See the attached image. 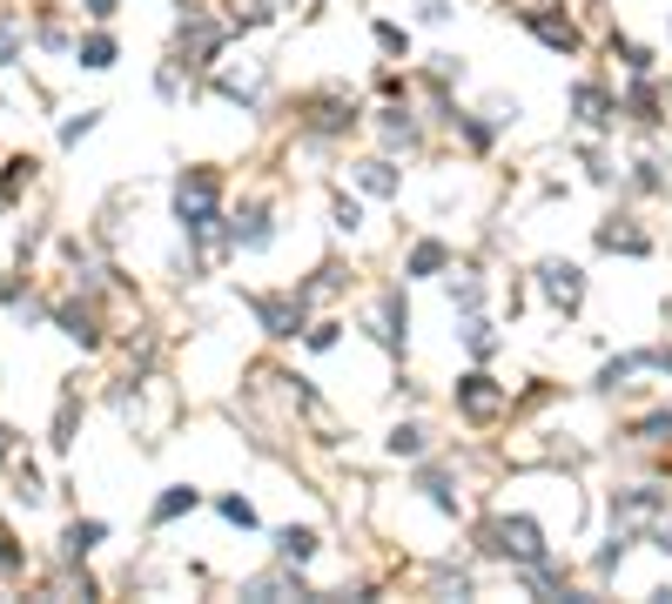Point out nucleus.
<instances>
[{
    "label": "nucleus",
    "instance_id": "1",
    "mask_svg": "<svg viewBox=\"0 0 672 604\" xmlns=\"http://www.w3.org/2000/svg\"><path fill=\"white\" fill-rule=\"evenodd\" d=\"M216 195H222V182H216V169H182L175 175V222H182V235L188 242H209L216 235Z\"/></svg>",
    "mask_w": 672,
    "mask_h": 604
},
{
    "label": "nucleus",
    "instance_id": "2",
    "mask_svg": "<svg viewBox=\"0 0 672 604\" xmlns=\"http://www.w3.org/2000/svg\"><path fill=\"white\" fill-rule=\"evenodd\" d=\"M485 551L504 557V564H518V571L551 557V544H545V531H538L532 517H498V523H485Z\"/></svg>",
    "mask_w": 672,
    "mask_h": 604
},
{
    "label": "nucleus",
    "instance_id": "3",
    "mask_svg": "<svg viewBox=\"0 0 672 604\" xmlns=\"http://www.w3.org/2000/svg\"><path fill=\"white\" fill-rule=\"evenodd\" d=\"M222 34H229L222 21H209L203 8H188V21L175 27V54H182L175 67H195V74H203V67H216V54H222Z\"/></svg>",
    "mask_w": 672,
    "mask_h": 604
},
{
    "label": "nucleus",
    "instance_id": "4",
    "mask_svg": "<svg viewBox=\"0 0 672 604\" xmlns=\"http://www.w3.org/2000/svg\"><path fill=\"white\" fill-rule=\"evenodd\" d=\"M350 128H357V101H350V95H309L303 101V135L309 141H330V135H350Z\"/></svg>",
    "mask_w": 672,
    "mask_h": 604
},
{
    "label": "nucleus",
    "instance_id": "5",
    "mask_svg": "<svg viewBox=\"0 0 672 604\" xmlns=\"http://www.w3.org/2000/svg\"><path fill=\"white\" fill-rule=\"evenodd\" d=\"M538 289H545V303H551V309H565V316H572V309L585 303V269H578V262H565V256H545V262H538Z\"/></svg>",
    "mask_w": 672,
    "mask_h": 604
},
{
    "label": "nucleus",
    "instance_id": "6",
    "mask_svg": "<svg viewBox=\"0 0 672 604\" xmlns=\"http://www.w3.org/2000/svg\"><path fill=\"white\" fill-rule=\"evenodd\" d=\"M249 316L262 322V330H269L276 343H290V336H303L309 303H303V296H249Z\"/></svg>",
    "mask_w": 672,
    "mask_h": 604
},
{
    "label": "nucleus",
    "instance_id": "7",
    "mask_svg": "<svg viewBox=\"0 0 672 604\" xmlns=\"http://www.w3.org/2000/svg\"><path fill=\"white\" fill-rule=\"evenodd\" d=\"M457 410H464L471 423H491V417L504 410V383H498V377H485V370L457 377Z\"/></svg>",
    "mask_w": 672,
    "mask_h": 604
},
{
    "label": "nucleus",
    "instance_id": "8",
    "mask_svg": "<svg viewBox=\"0 0 672 604\" xmlns=\"http://www.w3.org/2000/svg\"><path fill=\"white\" fill-rule=\"evenodd\" d=\"M518 21H525V27H532L538 40H545L551 54H578V48H585V40H578V27H572L565 14H545V8H525Z\"/></svg>",
    "mask_w": 672,
    "mask_h": 604
},
{
    "label": "nucleus",
    "instance_id": "9",
    "mask_svg": "<svg viewBox=\"0 0 672 604\" xmlns=\"http://www.w3.org/2000/svg\"><path fill=\"white\" fill-rule=\"evenodd\" d=\"M659 510H665L659 483H625V491H612V517H619V523H646V517H659Z\"/></svg>",
    "mask_w": 672,
    "mask_h": 604
},
{
    "label": "nucleus",
    "instance_id": "10",
    "mask_svg": "<svg viewBox=\"0 0 672 604\" xmlns=\"http://www.w3.org/2000/svg\"><path fill=\"white\" fill-rule=\"evenodd\" d=\"M625 121H632V128H659V81L652 74H632V95H625V108H619Z\"/></svg>",
    "mask_w": 672,
    "mask_h": 604
},
{
    "label": "nucleus",
    "instance_id": "11",
    "mask_svg": "<svg viewBox=\"0 0 672 604\" xmlns=\"http://www.w3.org/2000/svg\"><path fill=\"white\" fill-rule=\"evenodd\" d=\"M54 322H61V336H74L82 349H101V316H95V303H61Z\"/></svg>",
    "mask_w": 672,
    "mask_h": 604
},
{
    "label": "nucleus",
    "instance_id": "12",
    "mask_svg": "<svg viewBox=\"0 0 672 604\" xmlns=\"http://www.w3.org/2000/svg\"><path fill=\"white\" fill-rule=\"evenodd\" d=\"M229 242H235V249H249V256L276 242V222H269V209H262V201H256V209H243V215L229 222Z\"/></svg>",
    "mask_w": 672,
    "mask_h": 604
},
{
    "label": "nucleus",
    "instance_id": "13",
    "mask_svg": "<svg viewBox=\"0 0 672 604\" xmlns=\"http://www.w3.org/2000/svg\"><path fill=\"white\" fill-rule=\"evenodd\" d=\"M572 114L585 121V128H612L619 108H612V95L599 88V81H578V88H572Z\"/></svg>",
    "mask_w": 672,
    "mask_h": 604
},
{
    "label": "nucleus",
    "instance_id": "14",
    "mask_svg": "<svg viewBox=\"0 0 672 604\" xmlns=\"http://www.w3.org/2000/svg\"><path fill=\"white\" fill-rule=\"evenodd\" d=\"M316 551H323V538H316L309 523H283V531H276V557L283 564H309Z\"/></svg>",
    "mask_w": 672,
    "mask_h": 604
},
{
    "label": "nucleus",
    "instance_id": "15",
    "mask_svg": "<svg viewBox=\"0 0 672 604\" xmlns=\"http://www.w3.org/2000/svg\"><path fill=\"white\" fill-rule=\"evenodd\" d=\"M599 249H612V256H646L652 242H646V229H632L625 215H612V222L599 229Z\"/></svg>",
    "mask_w": 672,
    "mask_h": 604
},
{
    "label": "nucleus",
    "instance_id": "16",
    "mask_svg": "<svg viewBox=\"0 0 672 604\" xmlns=\"http://www.w3.org/2000/svg\"><path fill=\"white\" fill-rule=\"evenodd\" d=\"M444 269H451V249H444L438 235H430V242H417V249L404 256V282H417V275H444Z\"/></svg>",
    "mask_w": 672,
    "mask_h": 604
},
{
    "label": "nucleus",
    "instance_id": "17",
    "mask_svg": "<svg viewBox=\"0 0 672 604\" xmlns=\"http://www.w3.org/2000/svg\"><path fill=\"white\" fill-rule=\"evenodd\" d=\"M101 538H108V523H101V517H74V523H68V538H61V557H68V564H74V557H88Z\"/></svg>",
    "mask_w": 672,
    "mask_h": 604
},
{
    "label": "nucleus",
    "instance_id": "18",
    "mask_svg": "<svg viewBox=\"0 0 672 604\" xmlns=\"http://www.w3.org/2000/svg\"><path fill=\"white\" fill-rule=\"evenodd\" d=\"M195 504H203V491H195V483H169V491L155 497V510H148V517H155V523H175V517H188Z\"/></svg>",
    "mask_w": 672,
    "mask_h": 604
},
{
    "label": "nucleus",
    "instance_id": "19",
    "mask_svg": "<svg viewBox=\"0 0 672 604\" xmlns=\"http://www.w3.org/2000/svg\"><path fill=\"white\" fill-rule=\"evenodd\" d=\"M417 491H424L430 504H438L444 517H457V491H451V477H444L438 464H424V470H417Z\"/></svg>",
    "mask_w": 672,
    "mask_h": 604
},
{
    "label": "nucleus",
    "instance_id": "20",
    "mask_svg": "<svg viewBox=\"0 0 672 604\" xmlns=\"http://www.w3.org/2000/svg\"><path fill=\"white\" fill-rule=\"evenodd\" d=\"M377 336H383L390 349H404V336H411V309H404V296H398V289L383 296V330H377Z\"/></svg>",
    "mask_w": 672,
    "mask_h": 604
},
{
    "label": "nucleus",
    "instance_id": "21",
    "mask_svg": "<svg viewBox=\"0 0 672 604\" xmlns=\"http://www.w3.org/2000/svg\"><path fill=\"white\" fill-rule=\"evenodd\" d=\"M383 148H417V121H411V108H383Z\"/></svg>",
    "mask_w": 672,
    "mask_h": 604
},
{
    "label": "nucleus",
    "instance_id": "22",
    "mask_svg": "<svg viewBox=\"0 0 672 604\" xmlns=\"http://www.w3.org/2000/svg\"><path fill=\"white\" fill-rule=\"evenodd\" d=\"M350 175H357L364 195H398V169H390V161H357Z\"/></svg>",
    "mask_w": 672,
    "mask_h": 604
},
{
    "label": "nucleus",
    "instance_id": "23",
    "mask_svg": "<svg viewBox=\"0 0 672 604\" xmlns=\"http://www.w3.org/2000/svg\"><path fill=\"white\" fill-rule=\"evenodd\" d=\"M639 370H646V349H632V356H612L606 370H599V383H591V390H619L625 377H639Z\"/></svg>",
    "mask_w": 672,
    "mask_h": 604
},
{
    "label": "nucleus",
    "instance_id": "24",
    "mask_svg": "<svg viewBox=\"0 0 672 604\" xmlns=\"http://www.w3.org/2000/svg\"><path fill=\"white\" fill-rule=\"evenodd\" d=\"M478 303H485V282L471 275V269H457V275H451V309H464V316H471Z\"/></svg>",
    "mask_w": 672,
    "mask_h": 604
},
{
    "label": "nucleus",
    "instance_id": "25",
    "mask_svg": "<svg viewBox=\"0 0 672 604\" xmlns=\"http://www.w3.org/2000/svg\"><path fill=\"white\" fill-rule=\"evenodd\" d=\"M74 61H82V67H95V74H101V67H114V40H108V34H88L82 48H74Z\"/></svg>",
    "mask_w": 672,
    "mask_h": 604
},
{
    "label": "nucleus",
    "instance_id": "26",
    "mask_svg": "<svg viewBox=\"0 0 672 604\" xmlns=\"http://www.w3.org/2000/svg\"><path fill=\"white\" fill-rule=\"evenodd\" d=\"M383 451H390V457H424V423H398Z\"/></svg>",
    "mask_w": 672,
    "mask_h": 604
},
{
    "label": "nucleus",
    "instance_id": "27",
    "mask_svg": "<svg viewBox=\"0 0 672 604\" xmlns=\"http://www.w3.org/2000/svg\"><path fill=\"white\" fill-rule=\"evenodd\" d=\"M612 61H625V74H652V48H639V40L612 34Z\"/></svg>",
    "mask_w": 672,
    "mask_h": 604
},
{
    "label": "nucleus",
    "instance_id": "28",
    "mask_svg": "<svg viewBox=\"0 0 672 604\" xmlns=\"http://www.w3.org/2000/svg\"><path fill=\"white\" fill-rule=\"evenodd\" d=\"M632 443H672V410H652L632 423Z\"/></svg>",
    "mask_w": 672,
    "mask_h": 604
},
{
    "label": "nucleus",
    "instance_id": "29",
    "mask_svg": "<svg viewBox=\"0 0 672 604\" xmlns=\"http://www.w3.org/2000/svg\"><path fill=\"white\" fill-rule=\"evenodd\" d=\"M457 336H464V349H471V356H491V349H498L491 322H478V316H464V330H457Z\"/></svg>",
    "mask_w": 672,
    "mask_h": 604
},
{
    "label": "nucleus",
    "instance_id": "30",
    "mask_svg": "<svg viewBox=\"0 0 672 604\" xmlns=\"http://www.w3.org/2000/svg\"><path fill=\"white\" fill-rule=\"evenodd\" d=\"M14 497H21V504H41V497H48V483H41V470H34V464L14 477Z\"/></svg>",
    "mask_w": 672,
    "mask_h": 604
},
{
    "label": "nucleus",
    "instance_id": "31",
    "mask_svg": "<svg viewBox=\"0 0 672 604\" xmlns=\"http://www.w3.org/2000/svg\"><path fill=\"white\" fill-rule=\"evenodd\" d=\"M377 48H383V54H404V48H411V34H404L398 21H377Z\"/></svg>",
    "mask_w": 672,
    "mask_h": 604
},
{
    "label": "nucleus",
    "instance_id": "32",
    "mask_svg": "<svg viewBox=\"0 0 672 604\" xmlns=\"http://www.w3.org/2000/svg\"><path fill=\"white\" fill-rule=\"evenodd\" d=\"M27 175H34V161H8V175H0V201H14Z\"/></svg>",
    "mask_w": 672,
    "mask_h": 604
},
{
    "label": "nucleus",
    "instance_id": "33",
    "mask_svg": "<svg viewBox=\"0 0 672 604\" xmlns=\"http://www.w3.org/2000/svg\"><path fill=\"white\" fill-rule=\"evenodd\" d=\"M21 54V21H0V67H14Z\"/></svg>",
    "mask_w": 672,
    "mask_h": 604
},
{
    "label": "nucleus",
    "instance_id": "34",
    "mask_svg": "<svg viewBox=\"0 0 672 604\" xmlns=\"http://www.w3.org/2000/svg\"><path fill=\"white\" fill-rule=\"evenodd\" d=\"M95 121H101L95 108H88V114H74V121H61V141L74 148V141H82V135H95Z\"/></svg>",
    "mask_w": 672,
    "mask_h": 604
},
{
    "label": "nucleus",
    "instance_id": "35",
    "mask_svg": "<svg viewBox=\"0 0 672 604\" xmlns=\"http://www.w3.org/2000/svg\"><path fill=\"white\" fill-rule=\"evenodd\" d=\"M337 229H343V235H357V229H364V209H357L350 195H337Z\"/></svg>",
    "mask_w": 672,
    "mask_h": 604
},
{
    "label": "nucleus",
    "instance_id": "36",
    "mask_svg": "<svg viewBox=\"0 0 672 604\" xmlns=\"http://www.w3.org/2000/svg\"><path fill=\"white\" fill-rule=\"evenodd\" d=\"M222 517H229V523H243V531H249V523H256V504H249V497H222Z\"/></svg>",
    "mask_w": 672,
    "mask_h": 604
},
{
    "label": "nucleus",
    "instance_id": "37",
    "mask_svg": "<svg viewBox=\"0 0 672 604\" xmlns=\"http://www.w3.org/2000/svg\"><path fill=\"white\" fill-rule=\"evenodd\" d=\"M68 443H74V396L61 403V417H54V451H68Z\"/></svg>",
    "mask_w": 672,
    "mask_h": 604
},
{
    "label": "nucleus",
    "instance_id": "38",
    "mask_svg": "<svg viewBox=\"0 0 672 604\" xmlns=\"http://www.w3.org/2000/svg\"><path fill=\"white\" fill-rule=\"evenodd\" d=\"M632 182H639L646 195H659V188H665V175H659V161H639V169H632Z\"/></svg>",
    "mask_w": 672,
    "mask_h": 604
},
{
    "label": "nucleus",
    "instance_id": "39",
    "mask_svg": "<svg viewBox=\"0 0 672 604\" xmlns=\"http://www.w3.org/2000/svg\"><path fill=\"white\" fill-rule=\"evenodd\" d=\"M21 564H27V551H21L8 531H0V571H21Z\"/></svg>",
    "mask_w": 672,
    "mask_h": 604
},
{
    "label": "nucleus",
    "instance_id": "40",
    "mask_svg": "<svg viewBox=\"0 0 672 604\" xmlns=\"http://www.w3.org/2000/svg\"><path fill=\"white\" fill-rule=\"evenodd\" d=\"M652 551H665V557H672V517H665V510L652 517Z\"/></svg>",
    "mask_w": 672,
    "mask_h": 604
},
{
    "label": "nucleus",
    "instance_id": "41",
    "mask_svg": "<svg viewBox=\"0 0 672 604\" xmlns=\"http://www.w3.org/2000/svg\"><path fill=\"white\" fill-rule=\"evenodd\" d=\"M417 21H430V27H444V21H451V0H424V8H417Z\"/></svg>",
    "mask_w": 672,
    "mask_h": 604
},
{
    "label": "nucleus",
    "instance_id": "42",
    "mask_svg": "<svg viewBox=\"0 0 672 604\" xmlns=\"http://www.w3.org/2000/svg\"><path fill=\"white\" fill-rule=\"evenodd\" d=\"M8 457H14V430H8V423H0V464H8Z\"/></svg>",
    "mask_w": 672,
    "mask_h": 604
},
{
    "label": "nucleus",
    "instance_id": "43",
    "mask_svg": "<svg viewBox=\"0 0 672 604\" xmlns=\"http://www.w3.org/2000/svg\"><path fill=\"white\" fill-rule=\"evenodd\" d=\"M88 14H95V21H108V14H114V0H88Z\"/></svg>",
    "mask_w": 672,
    "mask_h": 604
},
{
    "label": "nucleus",
    "instance_id": "44",
    "mask_svg": "<svg viewBox=\"0 0 672 604\" xmlns=\"http://www.w3.org/2000/svg\"><path fill=\"white\" fill-rule=\"evenodd\" d=\"M665 95H672V88H665Z\"/></svg>",
    "mask_w": 672,
    "mask_h": 604
}]
</instances>
